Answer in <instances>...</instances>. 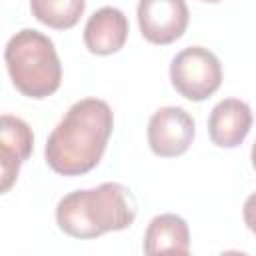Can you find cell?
<instances>
[{
  "label": "cell",
  "instance_id": "obj_4",
  "mask_svg": "<svg viewBox=\"0 0 256 256\" xmlns=\"http://www.w3.org/2000/svg\"><path fill=\"white\" fill-rule=\"evenodd\" d=\"M170 80L176 92L192 102L210 98L222 84V64L218 56L202 46L180 50L170 64Z\"/></svg>",
  "mask_w": 256,
  "mask_h": 256
},
{
  "label": "cell",
  "instance_id": "obj_11",
  "mask_svg": "<svg viewBox=\"0 0 256 256\" xmlns=\"http://www.w3.org/2000/svg\"><path fill=\"white\" fill-rule=\"evenodd\" d=\"M86 8L84 0H32V14L50 28H72Z\"/></svg>",
  "mask_w": 256,
  "mask_h": 256
},
{
  "label": "cell",
  "instance_id": "obj_6",
  "mask_svg": "<svg viewBox=\"0 0 256 256\" xmlns=\"http://www.w3.org/2000/svg\"><path fill=\"white\" fill-rule=\"evenodd\" d=\"M142 36L152 44L178 40L188 26V6L182 0H142L136 8Z\"/></svg>",
  "mask_w": 256,
  "mask_h": 256
},
{
  "label": "cell",
  "instance_id": "obj_13",
  "mask_svg": "<svg viewBox=\"0 0 256 256\" xmlns=\"http://www.w3.org/2000/svg\"><path fill=\"white\" fill-rule=\"evenodd\" d=\"M154 256H192V254H190V250H164Z\"/></svg>",
  "mask_w": 256,
  "mask_h": 256
},
{
  "label": "cell",
  "instance_id": "obj_3",
  "mask_svg": "<svg viewBox=\"0 0 256 256\" xmlns=\"http://www.w3.org/2000/svg\"><path fill=\"white\" fill-rule=\"evenodd\" d=\"M4 62L12 84L28 98L42 100L60 88L62 64L54 42L34 28H24L8 40Z\"/></svg>",
  "mask_w": 256,
  "mask_h": 256
},
{
  "label": "cell",
  "instance_id": "obj_7",
  "mask_svg": "<svg viewBox=\"0 0 256 256\" xmlns=\"http://www.w3.org/2000/svg\"><path fill=\"white\" fill-rule=\"evenodd\" d=\"M34 146L30 126L18 118L4 114L0 128V160H2V192H8L18 178L20 166L28 160Z\"/></svg>",
  "mask_w": 256,
  "mask_h": 256
},
{
  "label": "cell",
  "instance_id": "obj_2",
  "mask_svg": "<svg viewBox=\"0 0 256 256\" xmlns=\"http://www.w3.org/2000/svg\"><path fill=\"white\" fill-rule=\"evenodd\" d=\"M136 218V200L120 182L74 190L56 206V222L72 238H96L128 228Z\"/></svg>",
  "mask_w": 256,
  "mask_h": 256
},
{
  "label": "cell",
  "instance_id": "obj_14",
  "mask_svg": "<svg viewBox=\"0 0 256 256\" xmlns=\"http://www.w3.org/2000/svg\"><path fill=\"white\" fill-rule=\"evenodd\" d=\"M220 256H248L246 252H240V250H226V252H222Z\"/></svg>",
  "mask_w": 256,
  "mask_h": 256
},
{
  "label": "cell",
  "instance_id": "obj_1",
  "mask_svg": "<svg viewBox=\"0 0 256 256\" xmlns=\"http://www.w3.org/2000/svg\"><path fill=\"white\" fill-rule=\"evenodd\" d=\"M112 128L114 114L104 100L84 98L74 102L46 140L48 166L62 176L90 172L100 162Z\"/></svg>",
  "mask_w": 256,
  "mask_h": 256
},
{
  "label": "cell",
  "instance_id": "obj_10",
  "mask_svg": "<svg viewBox=\"0 0 256 256\" xmlns=\"http://www.w3.org/2000/svg\"><path fill=\"white\" fill-rule=\"evenodd\" d=\"M190 230L184 218L176 214L154 216L144 234V254L154 256L164 250H188Z\"/></svg>",
  "mask_w": 256,
  "mask_h": 256
},
{
  "label": "cell",
  "instance_id": "obj_15",
  "mask_svg": "<svg viewBox=\"0 0 256 256\" xmlns=\"http://www.w3.org/2000/svg\"><path fill=\"white\" fill-rule=\"evenodd\" d=\"M250 158H252V166H254V170H256V142H254V146H252V154H250Z\"/></svg>",
  "mask_w": 256,
  "mask_h": 256
},
{
  "label": "cell",
  "instance_id": "obj_8",
  "mask_svg": "<svg viewBox=\"0 0 256 256\" xmlns=\"http://www.w3.org/2000/svg\"><path fill=\"white\" fill-rule=\"evenodd\" d=\"M252 126V110L238 98L220 100L208 116L210 140L220 148H234L244 142Z\"/></svg>",
  "mask_w": 256,
  "mask_h": 256
},
{
  "label": "cell",
  "instance_id": "obj_9",
  "mask_svg": "<svg viewBox=\"0 0 256 256\" xmlns=\"http://www.w3.org/2000/svg\"><path fill=\"white\" fill-rule=\"evenodd\" d=\"M128 38V18L114 6L98 8L84 26V44L92 54H114Z\"/></svg>",
  "mask_w": 256,
  "mask_h": 256
},
{
  "label": "cell",
  "instance_id": "obj_5",
  "mask_svg": "<svg viewBox=\"0 0 256 256\" xmlns=\"http://www.w3.org/2000/svg\"><path fill=\"white\" fill-rule=\"evenodd\" d=\"M194 132V120L184 108L164 106L156 110L148 122V144L156 156H180L190 148Z\"/></svg>",
  "mask_w": 256,
  "mask_h": 256
},
{
  "label": "cell",
  "instance_id": "obj_12",
  "mask_svg": "<svg viewBox=\"0 0 256 256\" xmlns=\"http://www.w3.org/2000/svg\"><path fill=\"white\" fill-rule=\"evenodd\" d=\"M242 216H244V222H246L248 230L256 234V192L246 198L244 208H242Z\"/></svg>",
  "mask_w": 256,
  "mask_h": 256
}]
</instances>
